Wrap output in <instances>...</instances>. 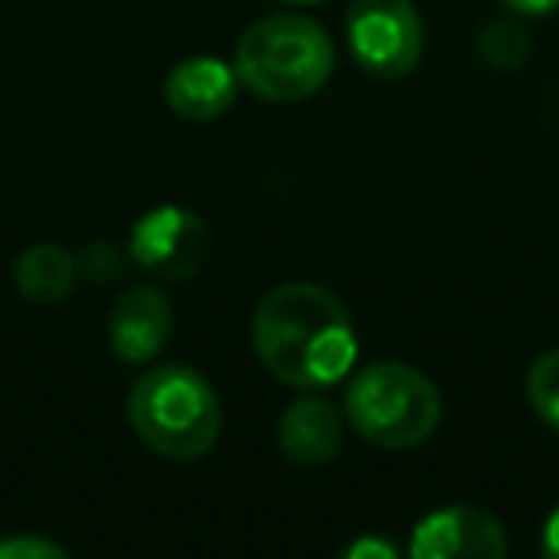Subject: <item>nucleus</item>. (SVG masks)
<instances>
[{"mask_svg": "<svg viewBox=\"0 0 559 559\" xmlns=\"http://www.w3.org/2000/svg\"><path fill=\"white\" fill-rule=\"evenodd\" d=\"M253 349L288 388H334L357 365V326L349 307L330 288L292 280L257 304Z\"/></svg>", "mask_w": 559, "mask_h": 559, "instance_id": "nucleus-1", "label": "nucleus"}, {"mask_svg": "<svg viewBox=\"0 0 559 559\" xmlns=\"http://www.w3.org/2000/svg\"><path fill=\"white\" fill-rule=\"evenodd\" d=\"M127 421L157 456L195 460L223 433V403L203 372L188 365H157L134 380Z\"/></svg>", "mask_w": 559, "mask_h": 559, "instance_id": "nucleus-2", "label": "nucleus"}, {"mask_svg": "<svg viewBox=\"0 0 559 559\" xmlns=\"http://www.w3.org/2000/svg\"><path fill=\"white\" fill-rule=\"evenodd\" d=\"M334 39L311 16L280 12L264 16L241 35L234 70L241 88L269 104L311 100L334 73Z\"/></svg>", "mask_w": 559, "mask_h": 559, "instance_id": "nucleus-3", "label": "nucleus"}, {"mask_svg": "<svg viewBox=\"0 0 559 559\" xmlns=\"http://www.w3.org/2000/svg\"><path fill=\"white\" fill-rule=\"evenodd\" d=\"M345 418L380 449L426 444L441 426V391L418 368L380 360L360 368L345 388Z\"/></svg>", "mask_w": 559, "mask_h": 559, "instance_id": "nucleus-4", "label": "nucleus"}, {"mask_svg": "<svg viewBox=\"0 0 559 559\" xmlns=\"http://www.w3.org/2000/svg\"><path fill=\"white\" fill-rule=\"evenodd\" d=\"M345 43L368 78L399 81L421 62L426 32L414 0H353L345 12Z\"/></svg>", "mask_w": 559, "mask_h": 559, "instance_id": "nucleus-5", "label": "nucleus"}, {"mask_svg": "<svg viewBox=\"0 0 559 559\" xmlns=\"http://www.w3.org/2000/svg\"><path fill=\"white\" fill-rule=\"evenodd\" d=\"M127 253L165 280H192L211 257V226L195 211L165 203L134 223Z\"/></svg>", "mask_w": 559, "mask_h": 559, "instance_id": "nucleus-6", "label": "nucleus"}, {"mask_svg": "<svg viewBox=\"0 0 559 559\" xmlns=\"http://www.w3.org/2000/svg\"><path fill=\"white\" fill-rule=\"evenodd\" d=\"M510 551L506 528L479 506H441L414 525V559H502Z\"/></svg>", "mask_w": 559, "mask_h": 559, "instance_id": "nucleus-7", "label": "nucleus"}, {"mask_svg": "<svg viewBox=\"0 0 559 559\" xmlns=\"http://www.w3.org/2000/svg\"><path fill=\"white\" fill-rule=\"evenodd\" d=\"M173 304L157 284H134L116 299L108 319L111 349L127 365H146L169 345Z\"/></svg>", "mask_w": 559, "mask_h": 559, "instance_id": "nucleus-8", "label": "nucleus"}, {"mask_svg": "<svg viewBox=\"0 0 559 559\" xmlns=\"http://www.w3.org/2000/svg\"><path fill=\"white\" fill-rule=\"evenodd\" d=\"M238 88H241V81L234 66H226L223 58L195 55L169 70V78H165V104H169L180 119L211 123V119L226 116V111L234 108Z\"/></svg>", "mask_w": 559, "mask_h": 559, "instance_id": "nucleus-9", "label": "nucleus"}, {"mask_svg": "<svg viewBox=\"0 0 559 559\" xmlns=\"http://www.w3.org/2000/svg\"><path fill=\"white\" fill-rule=\"evenodd\" d=\"M276 441H280V452L288 456V464L307 467V472L326 467V464H334V456L342 452V441H345L342 414H337L334 403H326V399H319V395L296 399L288 411L280 414Z\"/></svg>", "mask_w": 559, "mask_h": 559, "instance_id": "nucleus-10", "label": "nucleus"}, {"mask_svg": "<svg viewBox=\"0 0 559 559\" xmlns=\"http://www.w3.org/2000/svg\"><path fill=\"white\" fill-rule=\"evenodd\" d=\"M12 280H16L20 296H24L27 304L55 307V304H62L73 292V284H78V257L66 253L55 241H39V246H27L24 253L16 257Z\"/></svg>", "mask_w": 559, "mask_h": 559, "instance_id": "nucleus-11", "label": "nucleus"}, {"mask_svg": "<svg viewBox=\"0 0 559 559\" xmlns=\"http://www.w3.org/2000/svg\"><path fill=\"white\" fill-rule=\"evenodd\" d=\"M528 50H533V43H528V32L513 24V20H495V24H487L479 32V58H483V66H490V70H498V73L518 70V66L528 58Z\"/></svg>", "mask_w": 559, "mask_h": 559, "instance_id": "nucleus-12", "label": "nucleus"}, {"mask_svg": "<svg viewBox=\"0 0 559 559\" xmlns=\"http://www.w3.org/2000/svg\"><path fill=\"white\" fill-rule=\"evenodd\" d=\"M525 395L536 418L559 429V349H548L544 357H536V365L525 376Z\"/></svg>", "mask_w": 559, "mask_h": 559, "instance_id": "nucleus-13", "label": "nucleus"}, {"mask_svg": "<svg viewBox=\"0 0 559 559\" xmlns=\"http://www.w3.org/2000/svg\"><path fill=\"white\" fill-rule=\"evenodd\" d=\"M123 272V253L111 241H93L85 253L78 257V276H85L88 284H108Z\"/></svg>", "mask_w": 559, "mask_h": 559, "instance_id": "nucleus-14", "label": "nucleus"}, {"mask_svg": "<svg viewBox=\"0 0 559 559\" xmlns=\"http://www.w3.org/2000/svg\"><path fill=\"white\" fill-rule=\"evenodd\" d=\"M70 551L43 536H4L0 540V559H66Z\"/></svg>", "mask_w": 559, "mask_h": 559, "instance_id": "nucleus-15", "label": "nucleus"}, {"mask_svg": "<svg viewBox=\"0 0 559 559\" xmlns=\"http://www.w3.org/2000/svg\"><path fill=\"white\" fill-rule=\"evenodd\" d=\"M345 556H349V559H368V556L395 559L399 551H395V544H388V540H376V536H365V540L349 544V548H345Z\"/></svg>", "mask_w": 559, "mask_h": 559, "instance_id": "nucleus-16", "label": "nucleus"}, {"mask_svg": "<svg viewBox=\"0 0 559 559\" xmlns=\"http://www.w3.org/2000/svg\"><path fill=\"white\" fill-rule=\"evenodd\" d=\"M502 4L518 16H548L551 9H559V0H502Z\"/></svg>", "mask_w": 559, "mask_h": 559, "instance_id": "nucleus-17", "label": "nucleus"}, {"mask_svg": "<svg viewBox=\"0 0 559 559\" xmlns=\"http://www.w3.org/2000/svg\"><path fill=\"white\" fill-rule=\"evenodd\" d=\"M540 548H544V556H556V559H559V506L548 513V521H544Z\"/></svg>", "mask_w": 559, "mask_h": 559, "instance_id": "nucleus-18", "label": "nucleus"}, {"mask_svg": "<svg viewBox=\"0 0 559 559\" xmlns=\"http://www.w3.org/2000/svg\"><path fill=\"white\" fill-rule=\"evenodd\" d=\"M292 4H314V0H292Z\"/></svg>", "mask_w": 559, "mask_h": 559, "instance_id": "nucleus-19", "label": "nucleus"}]
</instances>
